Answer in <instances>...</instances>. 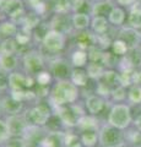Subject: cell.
<instances>
[{
  "mask_svg": "<svg viewBox=\"0 0 141 147\" xmlns=\"http://www.w3.org/2000/svg\"><path fill=\"white\" fill-rule=\"evenodd\" d=\"M79 87H76L70 80L57 81L51 88L49 102L55 108L76 103L79 98Z\"/></svg>",
  "mask_w": 141,
  "mask_h": 147,
  "instance_id": "1",
  "label": "cell"
},
{
  "mask_svg": "<svg viewBox=\"0 0 141 147\" xmlns=\"http://www.w3.org/2000/svg\"><path fill=\"white\" fill-rule=\"evenodd\" d=\"M52 118V110L49 104L39 103L30 108L25 114V120L27 125L31 126H44Z\"/></svg>",
  "mask_w": 141,
  "mask_h": 147,
  "instance_id": "2",
  "label": "cell"
},
{
  "mask_svg": "<svg viewBox=\"0 0 141 147\" xmlns=\"http://www.w3.org/2000/svg\"><path fill=\"white\" fill-rule=\"evenodd\" d=\"M22 66L27 75L36 76L44 70V58L38 50H27L22 55Z\"/></svg>",
  "mask_w": 141,
  "mask_h": 147,
  "instance_id": "3",
  "label": "cell"
},
{
  "mask_svg": "<svg viewBox=\"0 0 141 147\" xmlns=\"http://www.w3.org/2000/svg\"><path fill=\"white\" fill-rule=\"evenodd\" d=\"M40 44H42V47L48 53L58 54L61 50H64L66 45V34L61 33V32H59L57 30L49 28L45 36L43 37Z\"/></svg>",
  "mask_w": 141,
  "mask_h": 147,
  "instance_id": "4",
  "label": "cell"
},
{
  "mask_svg": "<svg viewBox=\"0 0 141 147\" xmlns=\"http://www.w3.org/2000/svg\"><path fill=\"white\" fill-rule=\"evenodd\" d=\"M131 121V113L125 104H115L108 115L109 125L117 129H125Z\"/></svg>",
  "mask_w": 141,
  "mask_h": 147,
  "instance_id": "5",
  "label": "cell"
},
{
  "mask_svg": "<svg viewBox=\"0 0 141 147\" xmlns=\"http://www.w3.org/2000/svg\"><path fill=\"white\" fill-rule=\"evenodd\" d=\"M36 85V79L31 75L13 71L9 74V87L10 91H17V90H30Z\"/></svg>",
  "mask_w": 141,
  "mask_h": 147,
  "instance_id": "6",
  "label": "cell"
},
{
  "mask_svg": "<svg viewBox=\"0 0 141 147\" xmlns=\"http://www.w3.org/2000/svg\"><path fill=\"white\" fill-rule=\"evenodd\" d=\"M72 69L74 67H72L70 61H66L64 59H57V60L52 61L51 72L54 79H57L58 81L70 80Z\"/></svg>",
  "mask_w": 141,
  "mask_h": 147,
  "instance_id": "7",
  "label": "cell"
},
{
  "mask_svg": "<svg viewBox=\"0 0 141 147\" xmlns=\"http://www.w3.org/2000/svg\"><path fill=\"white\" fill-rule=\"evenodd\" d=\"M55 109H57V117L59 118V120L61 121L63 125H65L67 127H74L77 125V121H79L80 117L75 112L72 104L63 105V107H59Z\"/></svg>",
  "mask_w": 141,
  "mask_h": 147,
  "instance_id": "8",
  "label": "cell"
},
{
  "mask_svg": "<svg viewBox=\"0 0 141 147\" xmlns=\"http://www.w3.org/2000/svg\"><path fill=\"white\" fill-rule=\"evenodd\" d=\"M99 140L104 147H117L120 145L121 134L119 132V129L113 126H104L99 134Z\"/></svg>",
  "mask_w": 141,
  "mask_h": 147,
  "instance_id": "9",
  "label": "cell"
},
{
  "mask_svg": "<svg viewBox=\"0 0 141 147\" xmlns=\"http://www.w3.org/2000/svg\"><path fill=\"white\" fill-rule=\"evenodd\" d=\"M49 28L57 30L61 33L66 34L72 28L71 16H69V13H54L51 24H49Z\"/></svg>",
  "mask_w": 141,
  "mask_h": 147,
  "instance_id": "10",
  "label": "cell"
},
{
  "mask_svg": "<svg viewBox=\"0 0 141 147\" xmlns=\"http://www.w3.org/2000/svg\"><path fill=\"white\" fill-rule=\"evenodd\" d=\"M7 125L9 130H10L11 137H21L25 135V132L27 130V123L25 120V118H21L19 115H13L7 118Z\"/></svg>",
  "mask_w": 141,
  "mask_h": 147,
  "instance_id": "11",
  "label": "cell"
},
{
  "mask_svg": "<svg viewBox=\"0 0 141 147\" xmlns=\"http://www.w3.org/2000/svg\"><path fill=\"white\" fill-rule=\"evenodd\" d=\"M22 109H24V103L12 98L11 96H7V97L1 99V112L7 114L9 117L19 115Z\"/></svg>",
  "mask_w": 141,
  "mask_h": 147,
  "instance_id": "12",
  "label": "cell"
},
{
  "mask_svg": "<svg viewBox=\"0 0 141 147\" xmlns=\"http://www.w3.org/2000/svg\"><path fill=\"white\" fill-rule=\"evenodd\" d=\"M91 16L86 12H74L71 15V25L72 28L76 31H86L91 26Z\"/></svg>",
  "mask_w": 141,
  "mask_h": 147,
  "instance_id": "13",
  "label": "cell"
},
{
  "mask_svg": "<svg viewBox=\"0 0 141 147\" xmlns=\"http://www.w3.org/2000/svg\"><path fill=\"white\" fill-rule=\"evenodd\" d=\"M88 61H90V60H88L87 50L76 48L75 50H72V52H71V55H70V64L72 65V67L84 69L85 66H87Z\"/></svg>",
  "mask_w": 141,
  "mask_h": 147,
  "instance_id": "14",
  "label": "cell"
},
{
  "mask_svg": "<svg viewBox=\"0 0 141 147\" xmlns=\"http://www.w3.org/2000/svg\"><path fill=\"white\" fill-rule=\"evenodd\" d=\"M19 67V58L16 54H10V55H3L0 54V70L11 74L16 71V69Z\"/></svg>",
  "mask_w": 141,
  "mask_h": 147,
  "instance_id": "15",
  "label": "cell"
},
{
  "mask_svg": "<svg viewBox=\"0 0 141 147\" xmlns=\"http://www.w3.org/2000/svg\"><path fill=\"white\" fill-rule=\"evenodd\" d=\"M85 107L87 109V112L91 115H97L102 112V109L104 107V102L99 96H88L85 100Z\"/></svg>",
  "mask_w": 141,
  "mask_h": 147,
  "instance_id": "16",
  "label": "cell"
},
{
  "mask_svg": "<svg viewBox=\"0 0 141 147\" xmlns=\"http://www.w3.org/2000/svg\"><path fill=\"white\" fill-rule=\"evenodd\" d=\"M20 27L11 20H3L0 22V38L6 39V38H15Z\"/></svg>",
  "mask_w": 141,
  "mask_h": 147,
  "instance_id": "17",
  "label": "cell"
},
{
  "mask_svg": "<svg viewBox=\"0 0 141 147\" xmlns=\"http://www.w3.org/2000/svg\"><path fill=\"white\" fill-rule=\"evenodd\" d=\"M140 36L134 28H123L120 31V38L121 40H124L129 48H135L139 43Z\"/></svg>",
  "mask_w": 141,
  "mask_h": 147,
  "instance_id": "18",
  "label": "cell"
},
{
  "mask_svg": "<svg viewBox=\"0 0 141 147\" xmlns=\"http://www.w3.org/2000/svg\"><path fill=\"white\" fill-rule=\"evenodd\" d=\"M40 21H42V16L37 13L36 11L31 10L26 13V16L24 18V22H22V25L20 27H26V28H28L33 32V30H36L37 27L40 25Z\"/></svg>",
  "mask_w": 141,
  "mask_h": 147,
  "instance_id": "19",
  "label": "cell"
},
{
  "mask_svg": "<svg viewBox=\"0 0 141 147\" xmlns=\"http://www.w3.org/2000/svg\"><path fill=\"white\" fill-rule=\"evenodd\" d=\"M113 7L114 6H113V4L111 1H104V0H102V1H97L94 5H92V7H91V13H92L93 16L106 17L111 13Z\"/></svg>",
  "mask_w": 141,
  "mask_h": 147,
  "instance_id": "20",
  "label": "cell"
},
{
  "mask_svg": "<svg viewBox=\"0 0 141 147\" xmlns=\"http://www.w3.org/2000/svg\"><path fill=\"white\" fill-rule=\"evenodd\" d=\"M108 20L103 16H93L91 20V30L94 34H104L108 30Z\"/></svg>",
  "mask_w": 141,
  "mask_h": 147,
  "instance_id": "21",
  "label": "cell"
},
{
  "mask_svg": "<svg viewBox=\"0 0 141 147\" xmlns=\"http://www.w3.org/2000/svg\"><path fill=\"white\" fill-rule=\"evenodd\" d=\"M88 79L90 77H88V75H87V72H86L85 69H76V67L72 69L70 81L76 87H85L86 85H87Z\"/></svg>",
  "mask_w": 141,
  "mask_h": 147,
  "instance_id": "22",
  "label": "cell"
},
{
  "mask_svg": "<svg viewBox=\"0 0 141 147\" xmlns=\"http://www.w3.org/2000/svg\"><path fill=\"white\" fill-rule=\"evenodd\" d=\"M32 38H33V32L26 28V27H20L15 36V40L19 44V47H27L32 42Z\"/></svg>",
  "mask_w": 141,
  "mask_h": 147,
  "instance_id": "23",
  "label": "cell"
},
{
  "mask_svg": "<svg viewBox=\"0 0 141 147\" xmlns=\"http://www.w3.org/2000/svg\"><path fill=\"white\" fill-rule=\"evenodd\" d=\"M19 44L16 43L15 38H6L0 40V54L3 55H10L16 54L19 52Z\"/></svg>",
  "mask_w": 141,
  "mask_h": 147,
  "instance_id": "24",
  "label": "cell"
},
{
  "mask_svg": "<svg viewBox=\"0 0 141 147\" xmlns=\"http://www.w3.org/2000/svg\"><path fill=\"white\" fill-rule=\"evenodd\" d=\"M86 72L90 79L92 80H101L102 76L104 75V66L102 65L101 63H92L88 61L87 66H86Z\"/></svg>",
  "mask_w": 141,
  "mask_h": 147,
  "instance_id": "25",
  "label": "cell"
},
{
  "mask_svg": "<svg viewBox=\"0 0 141 147\" xmlns=\"http://www.w3.org/2000/svg\"><path fill=\"white\" fill-rule=\"evenodd\" d=\"M98 126L97 120L93 118V115H85L81 117L77 121V125L76 127L81 129L82 131H87V130H96Z\"/></svg>",
  "mask_w": 141,
  "mask_h": 147,
  "instance_id": "26",
  "label": "cell"
},
{
  "mask_svg": "<svg viewBox=\"0 0 141 147\" xmlns=\"http://www.w3.org/2000/svg\"><path fill=\"white\" fill-rule=\"evenodd\" d=\"M124 20H125V11L123 10L121 7H118V6L113 7V10L108 15V21L111 22V24H113L114 26L123 25Z\"/></svg>",
  "mask_w": 141,
  "mask_h": 147,
  "instance_id": "27",
  "label": "cell"
},
{
  "mask_svg": "<svg viewBox=\"0 0 141 147\" xmlns=\"http://www.w3.org/2000/svg\"><path fill=\"white\" fill-rule=\"evenodd\" d=\"M128 22H129L131 28H134V30L141 28V9L135 7L130 11L129 17H128Z\"/></svg>",
  "mask_w": 141,
  "mask_h": 147,
  "instance_id": "28",
  "label": "cell"
},
{
  "mask_svg": "<svg viewBox=\"0 0 141 147\" xmlns=\"http://www.w3.org/2000/svg\"><path fill=\"white\" fill-rule=\"evenodd\" d=\"M81 144L86 147H93L97 142V134L94 130H87L84 131L81 135Z\"/></svg>",
  "mask_w": 141,
  "mask_h": 147,
  "instance_id": "29",
  "label": "cell"
},
{
  "mask_svg": "<svg viewBox=\"0 0 141 147\" xmlns=\"http://www.w3.org/2000/svg\"><path fill=\"white\" fill-rule=\"evenodd\" d=\"M34 79H36V85L48 87L49 85L52 84V81H53L54 77H53V75H52L51 71L43 70V71H40L38 75H36Z\"/></svg>",
  "mask_w": 141,
  "mask_h": 147,
  "instance_id": "30",
  "label": "cell"
},
{
  "mask_svg": "<svg viewBox=\"0 0 141 147\" xmlns=\"http://www.w3.org/2000/svg\"><path fill=\"white\" fill-rule=\"evenodd\" d=\"M112 49H113V53H114L115 55H120V57H123V55H125L126 53H128L129 47L126 45V43L124 42V40L118 38L115 40H113Z\"/></svg>",
  "mask_w": 141,
  "mask_h": 147,
  "instance_id": "31",
  "label": "cell"
},
{
  "mask_svg": "<svg viewBox=\"0 0 141 147\" xmlns=\"http://www.w3.org/2000/svg\"><path fill=\"white\" fill-rule=\"evenodd\" d=\"M81 139L76 134H65L64 139H63V142L66 147H81Z\"/></svg>",
  "mask_w": 141,
  "mask_h": 147,
  "instance_id": "32",
  "label": "cell"
},
{
  "mask_svg": "<svg viewBox=\"0 0 141 147\" xmlns=\"http://www.w3.org/2000/svg\"><path fill=\"white\" fill-rule=\"evenodd\" d=\"M88 54V60L92 63H101L102 57H103V50L98 49L97 47H92L87 50Z\"/></svg>",
  "mask_w": 141,
  "mask_h": 147,
  "instance_id": "33",
  "label": "cell"
},
{
  "mask_svg": "<svg viewBox=\"0 0 141 147\" xmlns=\"http://www.w3.org/2000/svg\"><path fill=\"white\" fill-rule=\"evenodd\" d=\"M117 57H118V55H115L114 53L103 52V57H102L101 64H102V65H106V66L117 65V63H118V58Z\"/></svg>",
  "mask_w": 141,
  "mask_h": 147,
  "instance_id": "34",
  "label": "cell"
},
{
  "mask_svg": "<svg viewBox=\"0 0 141 147\" xmlns=\"http://www.w3.org/2000/svg\"><path fill=\"white\" fill-rule=\"evenodd\" d=\"M10 136H11V134H10V130H9L7 121L0 118V141L6 142L10 139Z\"/></svg>",
  "mask_w": 141,
  "mask_h": 147,
  "instance_id": "35",
  "label": "cell"
},
{
  "mask_svg": "<svg viewBox=\"0 0 141 147\" xmlns=\"http://www.w3.org/2000/svg\"><path fill=\"white\" fill-rule=\"evenodd\" d=\"M66 3V7L67 10L72 11V12H79V10H81V9L84 7L86 0H65Z\"/></svg>",
  "mask_w": 141,
  "mask_h": 147,
  "instance_id": "36",
  "label": "cell"
},
{
  "mask_svg": "<svg viewBox=\"0 0 141 147\" xmlns=\"http://www.w3.org/2000/svg\"><path fill=\"white\" fill-rule=\"evenodd\" d=\"M129 99L136 104L141 103V87L140 86H134L129 91Z\"/></svg>",
  "mask_w": 141,
  "mask_h": 147,
  "instance_id": "37",
  "label": "cell"
},
{
  "mask_svg": "<svg viewBox=\"0 0 141 147\" xmlns=\"http://www.w3.org/2000/svg\"><path fill=\"white\" fill-rule=\"evenodd\" d=\"M5 147H27V145L22 137H11L6 141Z\"/></svg>",
  "mask_w": 141,
  "mask_h": 147,
  "instance_id": "38",
  "label": "cell"
},
{
  "mask_svg": "<svg viewBox=\"0 0 141 147\" xmlns=\"http://www.w3.org/2000/svg\"><path fill=\"white\" fill-rule=\"evenodd\" d=\"M125 90H124V87L123 86H118L117 88H113L112 90V97L113 99H115V100H123L125 98Z\"/></svg>",
  "mask_w": 141,
  "mask_h": 147,
  "instance_id": "39",
  "label": "cell"
},
{
  "mask_svg": "<svg viewBox=\"0 0 141 147\" xmlns=\"http://www.w3.org/2000/svg\"><path fill=\"white\" fill-rule=\"evenodd\" d=\"M9 88V74L0 70V91Z\"/></svg>",
  "mask_w": 141,
  "mask_h": 147,
  "instance_id": "40",
  "label": "cell"
},
{
  "mask_svg": "<svg viewBox=\"0 0 141 147\" xmlns=\"http://www.w3.org/2000/svg\"><path fill=\"white\" fill-rule=\"evenodd\" d=\"M133 82H134V84L141 85V70L133 72Z\"/></svg>",
  "mask_w": 141,
  "mask_h": 147,
  "instance_id": "41",
  "label": "cell"
},
{
  "mask_svg": "<svg viewBox=\"0 0 141 147\" xmlns=\"http://www.w3.org/2000/svg\"><path fill=\"white\" fill-rule=\"evenodd\" d=\"M117 3L119 4V5L126 6V5H131L133 3H135V0H117Z\"/></svg>",
  "mask_w": 141,
  "mask_h": 147,
  "instance_id": "42",
  "label": "cell"
},
{
  "mask_svg": "<svg viewBox=\"0 0 141 147\" xmlns=\"http://www.w3.org/2000/svg\"><path fill=\"white\" fill-rule=\"evenodd\" d=\"M135 124H136V126H138L140 130H141V115H140L138 119H136V123H135Z\"/></svg>",
  "mask_w": 141,
  "mask_h": 147,
  "instance_id": "43",
  "label": "cell"
},
{
  "mask_svg": "<svg viewBox=\"0 0 141 147\" xmlns=\"http://www.w3.org/2000/svg\"><path fill=\"white\" fill-rule=\"evenodd\" d=\"M4 20V13H3V11L0 10V22H1Z\"/></svg>",
  "mask_w": 141,
  "mask_h": 147,
  "instance_id": "44",
  "label": "cell"
},
{
  "mask_svg": "<svg viewBox=\"0 0 141 147\" xmlns=\"http://www.w3.org/2000/svg\"><path fill=\"white\" fill-rule=\"evenodd\" d=\"M117 147H125V146H124V145H121V144H120V145H118Z\"/></svg>",
  "mask_w": 141,
  "mask_h": 147,
  "instance_id": "45",
  "label": "cell"
},
{
  "mask_svg": "<svg viewBox=\"0 0 141 147\" xmlns=\"http://www.w3.org/2000/svg\"><path fill=\"white\" fill-rule=\"evenodd\" d=\"M0 110H1V100H0Z\"/></svg>",
  "mask_w": 141,
  "mask_h": 147,
  "instance_id": "46",
  "label": "cell"
},
{
  "mask_svg": "<svg viewBox=\"0 0 141 147\" xmlns=\"http://www.w3.org/2000/svg\"><path fill=\"white\" fill-rule=\"evenodd\" d=\"M30 147H39V146H30Z\"/></svg>",
  "mask_w": 141,
  "mask_h": 147,
  "instance_id": "47",
  "label": "cell"
},
{
  "mask_svg": "<svg viewBox=\"0 0 141 147\" xmlns=\"http://www.w3.org/2000/svg\"><path fill=\"white\" fill-rule=\"evenodd\" d=\"M96 1H102V0H96Z\"/></svg>",
  "mask_w": 141,
  "mask_h": 147,
  "instance_id": "48",
  "label": "cell"
},
{
  "mask_svg": "<svg viewBox=\"0 0 141 147\" xmlns=\"http://www.w3.org/2000/svg\"><path fill=\"white\" fill-rule=\"evenodd\" d=\"M45 1H49V0H45Z\"/></svg>",
  "mask_w": 141,
  "mask_h": 147,
  "instance_id": "49",
  "label": "cell"
}]
</instances>
